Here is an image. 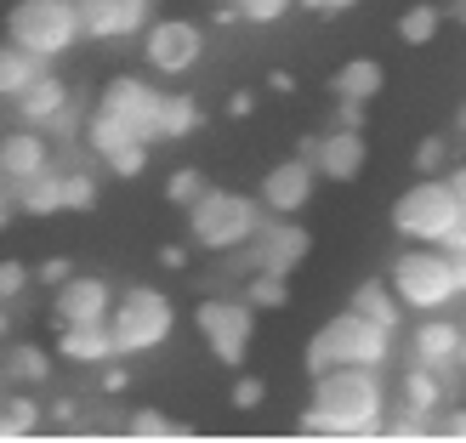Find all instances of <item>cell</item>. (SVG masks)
Instances as JSON below:
<instances>
[{
  "label": "cell",
  "mask_w": 466,
  "mask_h": 443,
  "mask_svg": "<svg viewBox=\"0 0 466 443\" xmlns=\"http://www.w3.org/2000/svg\"><path fill=\"white\" fill-rule=\"evenodd\" d=\"M387 415L381 369L370 364H336L313 376V398L301 409V432L313 438H376Z\"/></svg>",
  "instance_id": "1"
},
{
  "label": "cell",
  "mask_w": 466,
  "mask_h": 443,
  "mask_svg": "<svg viewBox=\"0 0 466 443\" xmlns=\"http://www.w3.org/2000/svg\"><path fill=\"white\" fill-rule=\"evenodd\" d=\"M392 358V330H381L376 318L364 313H336L330 324H319L313 341H308V376H319V369H336V364H370L381 369Z\"/></svg>",
  "instance_id": "2"
},
{
  "label": "cell",
  "mask_w": 466,
  "mask_h": 443,
  "mask_svg": "<svg viewBox=\"0 0 466 443\" xmlns=\"http://www.w3.org/2000/svg\"><path fill=\"white\" fill-rule=\"evenodd\" d=\"M182 211H188V245H194V250H211V256L245 245L250 233H256V222H262V205H256L250 194L211 188V182H205L199 199L182 205Z\"/></svg>",
  "instance_id": "3"
},
{
  "label": "cell",
  "mask_w": 466,
  "mask_h": 443,
  "mask_svg": "<svg viewBox=\"0 0 466 443\" xmlns=\"http://www.w3.org/2000/svg\"><path fill=\"white\" fill-rule=\"evenodd\" d=\"M108 336H114V353H154L159 341L171 336V324H177V307H171V296L166 290H148V285H131L126 296H114V307H108Z\"/></svg>",
  "instance_id": "4"
},
{
  "label": "cell",
  "mask_w": 466,
  "mask_h": 443,
  "mask_svg": "<svg viewBox=\"0 0 466 443\" xmlns=\"http://www.w3.org/2000/svg\"><path fill=\"white\" fill-rule=\"evenodd\" d=\"M6 40L35 52L40 63H57L63 52L80 45V17H75V0H17L12 17H6Z\"/></svg>",
  "instance_id": "5"
},
{
  "label": "cell",
  "mask_w": 466,
  "mask_h": 443,
  "mask_svg": "<svg viewBox=\"0 0 466 443\" xmlns=\"http://www.w3.org/2000/svg\"><path fill=\"white\" fill-rule=\"evenodd\" d=\"M392 296L404 301L410 313H438L455 301V273H450V250L444 245H410L399 262H392Z\"/></svg>",
  "instance_id": "6"
},
{
  "label": "cell",
  "mask_w": 466,
  "mask_h": 443,
  "mask_svg": "<svg viewBox=\"0 0 466 443\" xmlns=\"http://www.w3.org/2000/svg\"><path fill=\"white\" fill-rule=\"evenodd\" d=\"M194 324H199L205 347L217 353V364L239 369V364L250 358V341H256V307H250L245 296H205L199 307H194Z\"/></svg>",
  "instance_id": "7"
},
{
  "label": "cell",
  "mask_w": 466,
  "mask_h": 443,
  "mask_svg": "<svg viewBox=\"0 0 466 443\" xmlns=\"http://www.w3.org/2000/svg\"><path fill=\"white\" fill-rule=\"evenodd\" d=\"M455 216L461 211H455V199L444 188V176H421L410 194H399V205H392V227H399L410 245H444Z\"/></svg>",
  "instance_id": "8"
},
{
  "label": "cell",
  "mask_w": 466,
  "mask_h": 443,
  "mask_svg": "<svg viewBox=\"0 0 466 443\" xmlns=\"http://www.w3.org/2000/svg\"><path fill=\"white\" fill-rule=\"evenodd\" d=\"M205 52V29L188 17H159V23H143V57L159 75H188Z\"/></svg>",
  "instance_id": "9"
},
{
  "label": "cell",
  "mask_w": 466,
  "mask_h": 443,
  "mask_svg": "<svg viewBox=\"0 0 466 443\" xmlns=\"http://www.w3.org/2000/svg\"><path fill=\"white\" fill-rule=\"evenodd\" d=\"M97 108L108 114V120H120L131 136H143V143H154V114H159V91L148 80L137 75H114L103 91H97Z\"/></svg>",
  "instance_id": "10"
},
{
  "label": "cell",
  "mask_w": 466,
  "mask_h": 443,
  "mask_svg": "<svg viewBox=\"0 0 466 443\" xmlns=\"http://www.w3.org/2000/svg\"><path fill=\"white\" fill-rule=\"evenodd\" d=\"M313 182H319L313 159H308V154H290V159H279V166L262 176V194H256V205H262V211H273V216H296L301 205L313 199Z\"/></svg>",
  "instance_id": "11"
},
{
  "label": "cell",
  "mask_w": 466,
  "mask_h": 443,
  "mask_svg": "<svg viewBox=\"0 0 466 443\" xmlns=\"http://www.w3.org/2000/svg\"><path fill=\"white\" fill-rule=\"evenodd\" d=\"M250 262L262 267V273H290L301 256L313 250V239H308V227H296V222H256V233H250Z\"/></svg>",
  "instance_id": "12"
},
{
  "label": "cell",
  "mask_w": 466,
  "mask_h": 443,
  "mask_svg": "<svg viewBox=\"0 0 466 443\" xmlns=\"http://www.w3.org/2000/svg\"><path fill=\"white\" fill-rule=\"evenodd\" d=\"M57 301H52V324H103L108 307H114V290L108 278H91V273H68L63 285H52Z\"/></svg>",
  "instance_id": "13"
},
{
  "label": "cell",
  "mask_w": 466,
  "mask_h": 443,
  "mask_svg": "<svg viewBox=\"0 0 466 443\" xmlns=\"http://www.w3.org/2000/svg\"><path fill=\"white\" fill-rule=\"evenodd\" d=\"M313 171L319 176H330V182H353L364 171V159H370V143H364V131H347L336 126L330 136H313Z\"/></svg>",
  "instance_id": "14"
},
{
  "label": "cell",
  "mask_w": 466,
  "mask_h": 443,
  "mask_svg": "<svg viewBox=\"0 0 466 443\" xmlns=\"http://www.w3.org/2000/svg\"><path fill=\"white\" fill-rule=\"evenodd\" d=\"M52 166V143L40 136V126H17L0 136V182H23Z\"/></svg>",
  "instance_id": "15"
},
{
  "label": "cell",
  "mask_w": 466,
  "mask_h": 443,
  "mask_svg": "<svg viewBox=\"0 0 466 443\" xmlns=\"http://www.w3.org/2000/svg\"><path fill=\"white\" fill-rule=\"evenodd\" d=\"M461 324L455 318H421L415 324V364H427V369H455V353H461Z\"/></svg>",
  "instance_id": "16"
},
{
  "label": "cell",
  "mask_w": 466,
  "mask_h": 443,
  "mask_svg": "<svg viewBox=\"0 0 466 443\" xmlns=\"http://www.w3.org/2000/svg\"><path fill=\"white\" fill-rule=\"evenodd\" d=\"M57 353L68 364H108V358H120V353H114L108 324H57Z\"/></svg>",
  "instance_id": "17"
},
{
  "label": "cell",
  "mask_w": 466,
  "mask_h": 443,
  "mask_svg": "<svg viewBox=\"0 0 466 443\" xmlns=\"http://www.w3.org/2000/svg\"><path fill=\"white\" fill-rule=\"evenodd\" d=\"M68 103V86L52 75V68H40V75L29 80V86H23L17 91V97H12V108L23 114V126H46V120H52V114Z\"/></svg>",
  "instance_id": "18"
},
{
  "label": "cell",
  "mask_w": 466,
  "mask_h": 443,
  "mask_svg": "<svg viewBox=\"0 0 466 443\" xmlns=\"http://www.w3.org/2000/svg\"><path fill=\"white\" fill-rule=\"evenodd\" d=\"M399 404L415 409V415H432L450 404V392H444V369H427V364H410L404 369V381H399Z\"/></svg>",
  "instance_id": "19"
},
{
  "label": "cell",
  "mask_w": 466,
  "mask_h": 443,
  "mask_svg": "<svg viewBox=\"0 0 466 443\" xmlns=\"http://www.w3.org/2000/svg\"><path fill=\"white\" fill-rule=\"evenodd\" d=\"M205 126V114L194 97H182V91H159V114H154V143H182V136H194Z\"/></svg>",
  "instance_id": "20"
},
{
  "label": "cell",
  "mask_w": 466,
  "mask_h": 443,
  "mask_svg": "<svg viewBox=\"0 0 466 443\" xmlns=\"http://www.w3.org/2000/svg\"><path fill=\"white\" fill-rule=\"evenodd\" d=\"M381 86H387V68H381L376 57H353V63H341V68H336V80H330V97L376 103V97H381Z\"/></svg>",
  "instance_id": "21"
},
{
  "label": "cell",
  "mask_w": 466,
  "mask_h": 443,
  "mask_svg": "<svg viewBox=\"0 0 466 443\" xmlns=\"http://www.w3.org/2000/svg\"><path fill=\"white\" fill-rule=\"evenodd\" d=\"M353 313H364V318H376L381 330H399L404 324V301L392 296V285H376V278H364V285L353 290V301H347Z\"/></svg>",
  "instance_id": "22"
},
{
  "label": "cell",
  "mask_w": 466,
  "mask_h": 443,
  "mask_svg": "<svg viewBox=\"0 0 466 443\" xmlns=\"http://www.w3.org/2000/svg\"><path fill=\"white\" fill-rule=\"evenodd\" d=\"M40 57L35 52H23V45H12V40H0V103H12L23 86H29L35 75H40Z\"/></svg>",
  "instance_id": "23"
},
{
  "label": "cell",
  "mask_w": 466,
  "mask_h": 443,
  "mask_svg": "<svg viewBox=\"0 0 466 443\" xmlns=\"http://www.w3.org/2000/svg\"><path fill=\"white\" fill-rule=\"evenodd\" d=\"M0 369H6V381H17V387H35V381H46V376H52V358H46V347H35V341H17V347H6V358H0Z\"/></svg>",
  "instance_id": "24"
},
{
  "label": "cell",
  "mask_w": 466,
  "mask_h": 443,
  "mask_svg": "<svg viewBox=\"0 0 466 443\" xmlns=\"http://www.w3.org/2000/svg\"><path fill=\"white\" fill-rule=\"evenodd\" d=\"M40 427V404L29 392H6L0 398V438H29Z\"/></svg>",
  "instance_id": "25"
},
{
  "label": "cell",
  "mask_w": 466,
  "mask_h": 443,
  "mask_svg": "<svg viewBox=\"0 0 466 443\" xmlns=\"http://www.w3.org/2000/svg\"><path fill=\"white\" fill-rule=\"evenodd\" d=\"M245 301H250L256 313L285 307V301H290V278H285V273H262V267H256V273H245Z\"/></svg>",
  "instance_id": "26"
},
{
  "label": "cell",
  "mask_w": 466,
  "mask_h": 443,
  "mask_svg": "<svg viewBox=\"0 0 466 443\" xmlns=\"http://www.w3.org/2000/svg\"><path fill=\"white\" fill-rule=\"evenodd\" d=\"M438 29H444V12L427 6V0H415V6L399 17V40H404V45H432Z\"/></svg>",
  "instance_id": "27"
},
{
  "label": "cell",
  "mask_w": 466,
  "mask_h": 443,
  "mask_svg": "<svg viewBox=\"0 0 466 443\" xmlns=\"http://www.w3.org/2000/svg\"><path fill=\"white\" fill-rule=\"evenodd\" d=\"M80 40H114V0H75Z\"/></svg>",
  "instance_id": "28"
},
{
  "label": "cell",
  "mask_w": 466,
  "mask_h": 443,
  "mask_svg": "<svg viewBox=\"0 0 466 443\" xmlns=\"http://www.w3.org/2000/svg\"><path fill=\"white\" fill-rule=\"evenodd\" d=\"M91 205H97L91 171H63V211H91Z\"/></svg>",
  "instance_id": "29"
},
{
  "label": "cell",
  "mask_w": 466,
  "mask_h": 443,
  "mask_svg": "<svg viewBox=\"0 0 466 443\" xmlns=\"http://www.w3.org/2000/svg\"><path fill=\"white\" fill-rule=\"evenodd\" d=\"M199 188H205V171H199V166H177L171 182H166V199H171V205H194Z\"/></svg>",
  "instance_id": "30"
},
{
  "label": "cell",
  "mask_w": 466,
  "mask_h": 443,
  "mask_svg": "<svg viewBox=\"0 0 466 443\" xmlns=\"http://www.w3.org/2000/svg\"><path fill=\"white\" fill-rule=\"evenodd\" d=\"M159 6V0H114V35H143L148 12Z\"/></svg>",
  "instance_id": "31"
},
{
  "label": "cell",
  "mask_w": 466,
  "mask_h": 443,
  "mask_svg": "<svg viewBox=\"0 0 466 443\" xmlns=\"http://www.w3.org/2000/svg\"><path fill=\"white\" fill-rule=\"evenodd\" d=\"M103 166L114 171V176H143V166H148V143H126V148H114V154H103Z\"/></svg>",
  "instance_id": "32"
},
{
  "label": "cell",
  "mask_w": 466,
  "mask_h": 443,
  "mask_svg": "<svg viewBox=\"0 0 466 443\" xmlns=\"http://www.w3.org/2000/svg\"><path fill=\"white\" fill-rule=\"evenodd\" d=\"M35 278H29V267L17 262V256H0V301H17L23 290H29Z\"/></svg>",
  "instance_id": "33"
},
{
  "label": "cell",
  "mask_w": 466,
  "mask_h": 443,
  "mask_svg": "<svg viewBox=\"0 0 466 443\" xmlns=\"http://www.w3.org/2000/svg\"><path fill=\"white\" fill-rule=\"evenodd\" d=\"M444 166H450V143H444V136H427V143L415 148V171H421V176H438Z\"/></svg>",
  "instance_id": "34"
},
{
  "label": "cell",
  "mask_w": 466,
  "mask_h": 443,
  "mask_svg": "<svg viewBox=\"0 0 466 443\" xmlns=\"http://www.w3.org/2000/svg\"><path fill=\"white\" fill-rule=\"evenodd\" d=\"M233 6H239L245 23H279V17L296 6V0H233Z\"/></svg>",
  "instance_id": "35"
},
{
  "label": "cell",
  "mask_w": 466,
  "mask_h": 443,
  "mask_svg": "<svg viewBox=\"0 0 466 443\" xmlns=\"http://www.w3.org/2000/svg\"><path fill=\"white\" fill-rule=\"evenodd\" d=\"M126 432H131V438H177V427H171V421H166L159 409H137Z\"/></svg>",
  "instance_id": "36"
},
{
  "label": "cell",
  "mask_w": 466,
  "mask_h": 443,
  "mask_svg": "<svg viewBox=\"0 0 466 443\" xmlns=\"http://www.w3.org/2000/svg\"><path fill=\"white\" fill-rule=\"evenodd\" d=\"M233 409H262V398H268V387L256 381V376H233Z\"/></svg>",
  "instance_id": "37"
},
{
  "label": "cell",
  "mask_w": 466,
  "mask_h": 443,
  "mask_svg": "<svg viewBox=\"0 0 466 443\" xmlns=\"http://www.w3.org/2000/svg\"><path fill=\"white\" fill-rule=\"evenodd\" d=\"M68 273H75V262H68V256H46L40 267H29V278H35V285H63Z\"/></svg>",
  "instance_id": "38"
},
{
  "label": "cell",
  "mask_w": 466,
  "mask_h": 443,
  "mask_svg": "<svg viewBox=\"0 0 466 443\" xmlns=\"http://www.w3.org/2000/svg\"><path fill=\"white\" fill-rule=\"evenodd\" d=\"M432 438H466V409H438L432 415Z\"/></svg>",
  "instance_id": "39"
},
{
  "label": "cell",
  "mask_w": 466,
  "mask_h": 443,
  "mask_svg": "<svg viewBox=\"0 0 466 443\" xmlns=\"http://www.w3.org/2000/svg\"><path fill=\"white\" fill-rule=\"evenodd\" d=\"M438 176H444V188H450V199H455V211L466 216V166H444Z\"/></svg>",
  "instance_id": "40"
},
{
  "label": "cell",
  "mask_w": 466,
  "mask_h": 443,
  "mask_svg": "<svg viewBox=\"0 0 466 443\" xmlns=\"http://www.w3.org/2000/svg\"><path fill=\"white\" fill-rule=\"evenodd\" d=\"M364 108H370V103H353V97H336V126H347V131H364Z\"/></svg>",
  "instance_id": "41"
},
{
  "label": "cell",
  "mask_w": 466,
  "mask_h": 443,
  "mask_svg": "<svg viewBox=\"0 0 466 443\" xmlns=\"http://www.w3.org/2000/svg\"><path fill=\"white\" fill-rule=\"evenodd\" d=\"M301 12H313V17H341V12H353L359 0H296Z\"/></svg>",
  "instance_id": "42"
},
{
  "label": "cell",
  "mask_w": 466,
  "mask_h": 443,
  "mask_svg": "<svg viewBox=\"0 0 466 443\" xmlns=\"http://www.w3.org/2000/svg\"><path fill=\"white\" fill-rule=\"evenodd\" d=\"M250 108H256V97H250V91H228V114H233V120H245Z\"/></svg>",
  "instance_id": "43"
},
{
  "label": "cell",
  "mask_w": 466,
  "mask_h": 443,
  "mask_svg": "<svg viewBox=\"0 0 466 443\" xmlns=\"http://www.w3.org/2000/svg\"><path fill=\"white\" fill-rule=\"evenodd\" d=\"M450 273H455V296H466V250H450Z\"/></svg>",
  "instance_id": "44"
},
{
  "label": "cell",
  "mask_w": 466,
  "mask_h": 443,
  "mask_svg": "<svg viewBox=\"0 0 466 443\" xmlns=\"http://www.w3.org/2000/svg\"><path fill=\"white\" fill-rule=\"evenodd\" d=\"M268 91H279V97H285V91H296V75H290V68H273V75H268Z\"/></svg>",
  "instance_id": "45"
},
{
  "label": "cell",
  "mask_w": 466,
  "mask_h": 443,
  "mask_svg": "<svg viewBox=\"0 0 466 443\" xmlns=\"http://www.w3.org/2000/svg\"><path fill=\"white\" fill-rule=\"evenodd\" d=\"M126 381H131V376H126V369L108 358V369H103V387H108V392H126Z\"/></svg>",
  "instance_id": "46"
},
{
  "label": "cell",
  "mask_w": 466,
  "mask_h": 443,
  "mask_svg": "<svg viewBox=\"0 0 466 443\" xmlns=\"http://www.w3.org/2000/svg\"><path fill=\"white\" fill-rule=\"evenodd\" d=\"M159 262H166V267H188V250H182V245H166V250H159Z\"/></svg>",
  "instance_id": "47"
},
{
  "label": "cell",
  "mask_w": 466,
  "mask_h": 443,
  "mask_svg": "<svg viewBox=\"0 0 466 443\" xmlns=\"http://www.w3.org/2000/svg\"><path fill=\"white\" fill-rule=\"evenodd\" d=\"M52 409H57V421H63V427H68V421H75V415H80V404H75V398H57Z\"/></svg>",
  "instance_id": "48"
},
{
  "label": "cell",
  "mask_w": 466,
  "mask_h": 443,
  "mask_svg": "<svg viewBox=\"0 0 466 443\" xmlns=\"http://www.w3.org/2000/svg\"><path fill=\"white\" fill-rule=\"evenodd\" d=\"M6 330H12V318H6V301H0V341H6Z\"/></svg>",
  "instance_id": "49"
},
{
  "label": "cell",
  "mask_w": 466,
  "mask_h": 443,
  "mask_svg": "<svg viewBox=\"0 0 466 443\" xmlns=\"http://www.w3.org/2000/svg\"><path fill=\"white\" fill-rule=\"evenodd\" d=\"M450 12H455V23H466V0H455V6H450Z\"/></svg>",
  "instance_id": "50"
},
{
  "label": "cell",
  "mask_w": 466,
  "mask_h": 443,
  "mask_svg": "<svg viewBox=\"0 0 466 443\" xmlns=\"http://www.w3.org/2000/svg\"><path fill=\"white\" fill-rule=\"evenodd\" d=\"M455 369H466V336H461V353H455Z\"/></svg>",
  "instance_id": "51"
},
{
  "label": "cell",
  "mask_w": 466,
  "mask_h": 443,
  "mask_svg": "<svg viewBox=\"0 0 466 443\" xmlns=\"http://www.w3.org/2000/svg\"><path fill=\"white\" fill-rule=\"evenodd\" d=\"M6 216H12V205H6V199H0V227H6Z\"/></svg>",
  "instance_id": "52"
},
{
  "label": "cell",
  "mask_w": 466,
  "mask_h": 443,
  "mask_svg": "<svg viewBox=\"0 0 466 443\" xmlns=\"http://www.w3.org/2000/svg\"><path fill=\"white\" fill-rule=\"evenodd\" d=\"M461 126H466V108H461Z\"/></svg>",
  "instance_id": "53"
}]
</instances>
